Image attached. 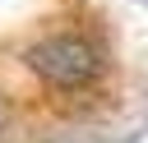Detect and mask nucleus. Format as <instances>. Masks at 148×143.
Instances as JSON below:
<instances>
[{"label": "nucleus", "instance_id": "f257e3e1", "mask_svg": "<svg viewBox=\"0 0 148 143\" xmlns=\"http://www.w3.org/2000/svg\"><path fill=\"white\" fill-rule=\"evenodd\" d=\"M28 65H32L42 78L60 83V88H83V83L102 69V51H97L88 37H79V32H56V37H42V42L28 51Z\"/></svg>", "mask_w": 148, "mask_h": 143}]
</instances>
